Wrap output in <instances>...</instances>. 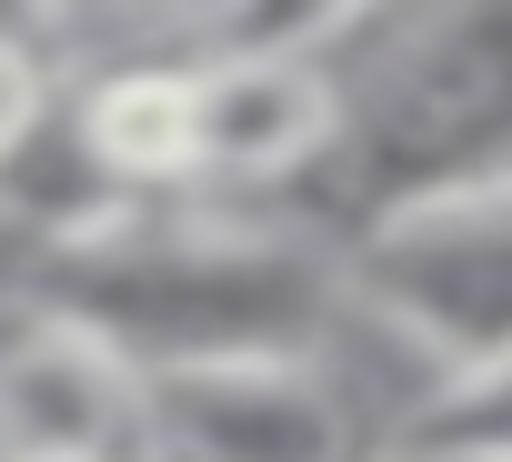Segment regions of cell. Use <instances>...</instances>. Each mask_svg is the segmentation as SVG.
<instances>
[{
    "mask_svg": "<svg viewBox=\"0 0 512 462\" xmlns=\"http://www.w3.org/2000/svg\"><path fill=\"white\" fill-rule=\"evenodd\" d=\"M31 302L101 332L141 382L201 362H302L342 332V252L241 201H151L101 242L41 252Z\"/></svg>",
    "mask_w": 512,
    "mask_h": 462,
    "instance_id": "cell-1",
    "label": "cell"
},
{
    "mask_svg": "<svg viewBox=\"0 0 512 462\" xmlns=\"http://www.w3.org/2000/svg\"><path fill=\"white\" fill-rule=\"evenodd\" d=\"M332 171L362 181V221L392 201L512 171V11L382 21V61L342 71Z\"/></svg>",
    "mask_w": 512,
    "mask_h": 462,
    "instance_id": "cell-2",
    "label": "cell"
},
{
    "mask_svg": "<svg viewBox=\"0 0 512 462\" xmlns=\"http://www.w3.org/2000/svg\"><path fill=\"white\" fill-rule=\"evenodd\" d=\"M342 292L372 332H392L442 392L512 362V171L452 181L352 221Z\"/></svg>",
    "mask_w": 512,
    "mask_h": 462,
    "instance_id": "cell-3",
    "label": "cell"
},
{
    "mask_svg": "<svg viewBox=\"0 0 512 462\" xmlns=\"http://www.w3.org/2000/svg\"><path fill=\"white\" fill-rule=\"evenodd\" d=\"M141 462H382V432L322 352H302V362H201V372L151 382Z\"/></svg>",
    "mask_w": 512,
    "mask_h": 462,
    "instance_id": "cell-4",
    "label": "cell"
},
{
    "mask_svg": "<svg viewBox=\"0 0 512 462\" xmlns=\"http://www.w3.org/2000/svg\"><path fill=\"white\" fill-rule=\"evenodd\" d=\"M151 382L31 292L0 312V462H141Z\"/></svg>",
    "mask_w": 512,
    "mask_h": 462,
    "instance_id": "cell-5",
    "label": "cell"
},
{
    "mask_svg": "<svg viewBox=\"0 0 512 462\" xmlns=\"http://www.w3.org/2000/svg\"><path fill=\"white\" fill-rule=\"evenodd\" d=\"M71 91V121L91 141V161L131 191V201H191L201 191V131H191V61L181 51H121L91 61Z\"/></svg>",
    "mask_w": 512,
    "mask_h": 462,
    "instance_id": "cell-6",
    "label": "cell"
},
{
    "mask_svg": "<svg viewBox=\"0 0 512 462\" xmlns=\"http://www.w3.org/2000/svg\"><path fill=\"white\" fill-rule=\"evenodd\" d=\"M392 452H472V462H512V362L482 382H452Z\"/></svg>",
    "mask_w": 512,
    "mask_h": 462,
    "instance_id": "cell-7",
    "label": "cell"
},
{
    "mask_svg": "<svg viewBox=\"0 0 512 462\" xmlns=\"http://www.w3.org/2000/svg\"><path fill=\"white\" fill-rule=\"evenodd\" d=\"M61 101V51H51V21H0V171L11 151L41 131V111Z\"/></svg>",
    "mask_w": 512,
    "mask_h": 462,
    "instance_id": "cell-8",
    "label": "cell"
},
{
    "mask_svg": "<svg viewBox=\"0 0 512 462\" xmlns=\"http://www.w3.org/2000/svg\"><path fill=\"white\" fill-rule=\"evenodd\" d=\"M382 462H472V452H382Z\"/></svg>",
    "mask_w": 512,
    "mask_h": 462,
    "instance_id": "cell-9",
    "label": "cell"
}]
</instances>
